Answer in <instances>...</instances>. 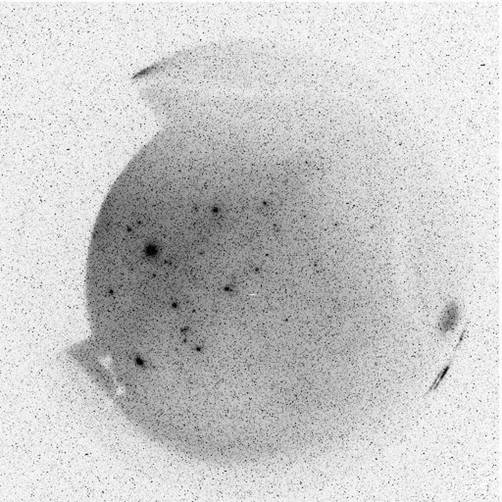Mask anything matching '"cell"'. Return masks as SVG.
<instances>
[{
    "instance_id": "cell-1",
    "label": "cell",
    "mask_w": 502,
    "mask_h": 502,
    "mask_svg": "<svg viewBox=\"0 0 502 502\" xmlns=\"http://www.w3.org/2000/svg\"><path fill=\"white\" fill-rule=\"evenodd\" d=\"M460 319V307L456 301L450 302L443 311L437 325L438 332L447 335L453 332Z\"/></svg>"
},
{
    "instance_id": "cell-2",
    "label": "cell",
    "mask_w": 502,
    "mask_h": 502,
    "mask_svg": "<svg viewBox=\"0 0 502 502\" xmlns=\"http://www.w3.org/2000/svg\"><path fill=\"white\" fill-rule=\"evenodd\" d=\"M459 347H460V345L456 344V346L454 347V350H453V355H452V356H451V358L449 359V361H448V363L445 365V367H444V368L440 371V373L437 374V376L435 378V380H434V381H433V383L431 384V386H430L429 391L427 392V394L425 395V396L429 395V394H430L431 392L435 391V390L438 388V386L442 384V382L446 379V377H447L448 373H449V370H450V367H451V365H452V363H453V360L455 358V353H456V351H457V349H458Z\"/></svg>"
},
{
    "instance_id": "cell-3",
    "label": "cell",
    "mask_w": 502,
    "mask_h": 502,
    "mask_svg": "<svg viewBox=\"0 0 502 502\" xmlns=\"http://www.w3.org/2000/svg\"><path fill=\"white\" fill-rule=\"evenodd\" d=\"M136 363H137L138 365H140V366H143V365H144V361H143L142 359H137V360H136Z\"/></svg>"
}]
</instances>
